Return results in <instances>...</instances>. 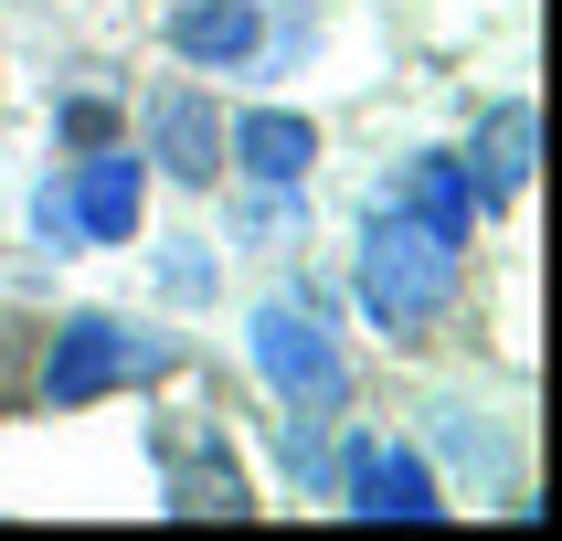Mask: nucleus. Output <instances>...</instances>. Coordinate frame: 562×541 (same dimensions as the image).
I'll return each instance as SVG.
<instances>
[{
  "label": "nucleus",
  "instance_id": "4",
  "mask_svg": "<svg viewBox=\"0 0 562 541\" xmlns=\"http://www.w3.org/2000/svg\"><path fill=\"white\" fill-rule=\"evenodd\" d=\"M138 213H149V159L138 149H86L64 181L32 191V223L54 245H138Z\"/></svg>",
  "mask_w": 562,
  "mask_h": 541
},
{
  "label": "nucleus",
  "instance_id": "7",
  "mask_svg": "<svg viewBox=\"0 0 562 541\" xmlns=\"http://www.w3.org/2000/svg\"><path fill=\"white\" fill-rule=\"evenodd\" d=\"M138 127H149V159L170 170V181H191V191L223 181V106L202 86H159Z\"/></svg>",
  "mask_w": 562,
  "mask_h": 541
},
{
  "label": "nucleus",
  "instance_id": "1",
  "mask_svg": "<svg viewBox=\"0 0 562 541\" xmlns=\"http://www.w3.org/2000/svg\"><path fill=\"white\" fill-rule=\"evenodd\" d=\"M457 266H468L457 234L414 223L404 202H382L372 234H361V318H372L382 340H425V329L457 308Z\"/></svg>",
  "mask_w": 562,
  "mask_h": 541
},
{
  "label": "nucleus",
  "instance_id": "11",
  "mask_svg": "<svg viewBox=\"0 0 562 541\" xmlns=\"http://www.w3.org/2000/svg\"><path fill=\"white\" fill-rule=\"evenodd\" d=\"M382 202H404L414 223H436V234H457V245L477 234V191H468V170H457V159H414Z\"/></svg>",
  "mask_w": 562,
  "mask_h": 541
},
{
  "label": "nucleus",
  "instance_id": "9",
  "mask_svg": "<svg viewBox=\"0 0 562 541\" xmlns=\"http://www.w3.org/2000/svg\"><path fill=\"white\" fill-rule=\"evenodd\" d=\"M234 170L245 181H266V191H286V181H308V159H318V127L297 117V106H255V117H234Z\"/></svg>",
  "mask_w": 562,
  "mask_h": 541
},
{
  "label": "nucleus",
  "instance_id": "3",
  "mask_svg": "<svg viewBox=\"0 0 562 541\" xmlns=\"http://www.w3.org/2000/svg\"><path fill=\"white\" fill-rule=\"evenodd\" d=\"M245 340H255V372L277 382L286 414H340L350 404V350H340V329L318 318V297H266Z\"/></svg>",
  "mask_w": 562,
  "mask_h": 541
},
{
  "label": "nucleus",
  "instance_id": "10",
  "mask_svg": "<svg viewBox=\"0 0 562 541\" xmlns=\"http://www.w3.org/2000/svg\"><path fill=\"white\" fill-rule=\"evenodd\" d=\"M468 170V191H477V213H499V202H520L531 191V106L509 95V106H488V127H477V149L457 159Z\"/></svg>",
  "mask_w": 562,
  "mask_h": 541
},
{
  "label": "nucleus",
  "instance_id": "8",
  "mask_svg": "<svg viewBox=\"0 0 562 541\" xmlns=\"http://www.w3.org/2000/svg\"><path fill=\"white\" fill-rule=\"evenodd\" d=\"M170 54H181L191 75H245V64L266 54V11H255V0H181V11H170Z\"/></svg>",
  "mask_w": 562,
  "mask_h": 541
},
{
  "label": "nucleus",
  "instance_id": "5",
  "mask_svg": "<svg viewBox=\"0 0 562 541\" xmlns=\"http://www.w3.org/2000/svg\"><path fill=\"white\" fill-rule=\"evenodd\" d=\"M159 509H170V520H245L255 509L223 425H170V436H159Z\"/></svg>",
  "mask_w": 562,
  "mask_h": 541
},
{
  "label": "nucleus",
  "instance_id": "6",
  "mask_svg": "<svg viewBox=\"0 0 562 541\" xmlns=\"http://www.w3.org/2000/svg\"><path fill=\"white\" fill-rule=\"evenodd\" d=\"M340 499H350V520H446L436 467L414 446H393V436H361L340 457Z\"/></svg>",
  "mask_w": 562,
  "mask_h": 541
},
{
  "label": "nucleus",
  "instance_id": "2",
  "mask_svg": "<svg viewBox=\"0 0 562 541\" xmlns=\"http://www.w3.org/2000/svg\"><path fill=\"white\" fill-rule=\"evenodd\" d=\"M159 372H181V340H170V329L86 308V318H64L54 350H43V404L75 414V404H106V393H138V382H159Z\"/></svg>",
  "mask_w": 562,
  "mask_h": 541
}]
</instances>
